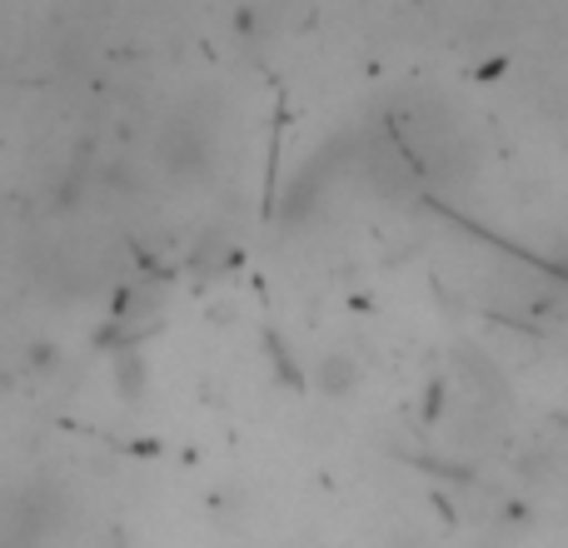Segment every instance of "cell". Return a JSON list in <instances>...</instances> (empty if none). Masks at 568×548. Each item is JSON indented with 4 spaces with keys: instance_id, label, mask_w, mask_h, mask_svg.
I'll list each match as a JSON object with an SVG mask.
<instances>
[{
    "instance_id": "cell-1",
    "label": "cell",
    "mask_w": 568,
    "mask_h": 548,
    "mask_svg": "<svg viewBox=\"0 0 568 548\" xmlns=\"http://www.w3.org/2000/svg\"><path fill=\"white\" fill-rule=\"evenodd\" d=\"M399 130L409 135V155L429 170L434 180L454 185L464 180L474 165H479V145H474V130L464 125V115L449 105V100L424 95L409 115L399 120Z\"/></svg>"
}]
</instances>
